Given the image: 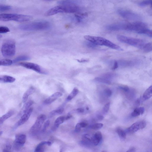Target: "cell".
<instances>
[{
    "mask_svg": "<svg viewBox=\"0 0 152 152\" xmlns=\"http://www.w3.org/2000/svg\"><path fill=\"white\" fill-rule=\"evenodd\" d=\"M120 30L134 32L138 34L146 35L148 34L149 29L147 25L144 23L136 22L131 23H120Z\"/></svg>",
    "mask_w": 152,
    "mask_h": 152,
    "instance_id": "cell-1",
    "label": "cell"
},
{
    "mask_svg": "<svg viewBox=\"0 0 152 152\" xmlns=\"http://www.w3.org/2000/svg\"><path fill=\"white\" fill-rule=\"evenodd\" d=\"M85 39L96 45L104 46L109 48L119 51H123V50L118 45L111 42L110 40L105 38L97 36L90 35H85Z\"/></svg>",
    "mask_w": 152,
    "mask_h": 152,
    "instance_id": "cell-2",
    "label": "cell"
},
{
    "mask_svg": "<svg viewBox=\"0 0 152 152\" xmlns=\"http://www.w3.org/2000/svg\"><path fill=\"white\" fill-rule=\"evenodd\" d=\"M80 8L76 4L73 5H60L50 9L45 13L46 16H50L58 13H72L78 12Z\"/></svg>",
    "mask_w": 152,
    "mask_h": 152,
    "instance_id": "cell-3",
    "label": "cell"
},
{
    "mask_svg": "<svg viewBox=\"0 0 152 152\" xmlns=\"http://www.w3.org/2000/svg\"><path fill=\"white\" fill-rule=\"evenodd\" d=\"M50 26L49 22L43 21L21 25L19 26V28L22 30L31 31L46 30L50 28Z\"/></svg>",
    "mask_w": 152,
    "mask_h": 152,
    "instance_id": "cell-4",
    "label": "cell"
},
{
    "mask_svg": "<svg viewBox=\"0 0 152 152\" xmlns=\"http://www.w3.org/2000/svg\"><path fill=\"white\" fill-rule=\"evenodd\" d=\"M1 53L6 58H10L14 56L16 52L15 42L14 40L8 39L4 41L2 45Z\"/></svg>",
    "mask_w": 152,
    "mask_h": 152,
    "instance_id": "cell-5",
    "label": "cell"
},
{
    "mask_svg": "<svg viewBox=\"0 0 152 152\" xmlns=\"http://www.w3.org/2000/svg\"><path fill=\"white\" fill-rule=\"evenodd\" d=\"M32 18L27 15L13 14V13H2L0 14V21L8 22L14 21L24 22L30 21Z\"/></svg>",
    "mask_w": 152,
    "mask_h": 152,
    "instance_id": "cell-6",
    "label": "cell"
},
{
    "mask_svg": "<svg viewBox=\"0 0 152 152\" xmlns=\"http://www.w3.org/2000/svg\"><path fill=\"white\" fill-rule=\"evenodd\" d=\"M117 38L120 42L142 50L146 44V43L142 40L123 35H118Z\"/></svg>",
    "mask_w": 152,
    "mask_h": 152,
    "instance_id": "cell-7",
    "label": "cell"
},
{
    "mask_svg": "<svg viewBox=\"0 0 152 152\" xmlns=\"http://www.w3.org/2000/svg\"><path fill=\"white\" fill-rule=\"evenodd\" d=\"M46 119V117L44 114L40 115L37 117L29 133L32 135H35L39 131L43 125Z\"/></svg>",
    "mask_w": 152,
    "mask_h": 152,
    "instance_id": "cell-8",
    "label": "cell"
},
{
    "mask_svg": "<svg viewBox=\"0 0 152 152\" xmlns=\"http://www.w3.org/2000/svg\"><path fill=\"white\" fill-rule=\"evenodd\" d=\"M117 12L118 14L122 17L127 19L132 20H137L141 19V18L139 15L130 11L119 9L118 10Z\"/></svg>",
    "mask_w": 152,
    "mask_h": 152,
    "instance_id": "cell-9",
    "label": "cell"
},
{
    "mask_svg": "<svg viewBox=\"0 0 152 152\" xmlns=\"http://www.w3.org/2000/svg\"><path fill=\"white\" fill-rule=\"evenodd\" d=\"M26 140V136L23 134H19L15 136L14 147L15 150H19L24 146Z\"/></svg>",
    "mask_w": 152,
    "mask_h": 152,
    "instance_id": "cell-10",
    "label": "cell"
},
{
    "mask_svg": "<svg viewBox=\"0 0 152 152\" xmlns=\"http://www.w3.org/2000/svg\"><path fill=\"white\" fill-rule=\"evenodd\" d=\"M19 65L27 69L32 70L38 73L45 74V72H43L40 66L35 63L28 62H21L20 63Z\"/></svg>",
    "mask_w": 152,
    "mask_h": 152,
    "instance_id": "cell-11",
    "label": "cell"
},
{
    "mask_svg": "<svg viewBox=\"0 0 152 152\" xmlns=\"http://www.w3.org/2000/svg\"><path fill=\"white\" fill-rule=\"evenodd\" d=\"M146 125V122L144 121H138L135 122L127 130L128 132L134 133L138 130H141L145 127Z\"/></svg>",
    "mask_w": 152,
    "mask_h": 152,
    "instance_id": "cell-12",
    "label": "cell"
},
{
    "mask_svg": "<svg viewBox=\"0 0 152 152\" xmlns=\"http://www.w3.org/2000/svg\"><path fill=\"white\" fill-rule=\"evenodd\" d=\"M33 111V108H30L27 112L23 115L14 126V128L16 129L19 126L22 125L28 121Z\"/></svg>",
    "mask_w": 152,
    "mask_h": 152,
    "instance_id": "cell-13",
    "label": "cell"
},
{
    "mask_svg": "<svg viewBox=\"0 0 152 152\" xmlns=\"http://www.w3.org/2000/svg\"><path fill=\"white\" fill-rule=\"evenodd\" d=\"M62 96V93L59 92H56L45 99L44 101V103L45 105H49Z\"/></svg>",
    "mask_w": 152,
    "mask_h": 152,
    "instance_id": "cell-14",
    "label": "cell"
},
{
    "mask_svg": "<svg viewBox=\"0 0 152 152\" xmlns=\"http://www.w3.org/2000/svg\"><path fill=\"white\" fill-rule=\"evenodd\" d=\"M52 143L50 141H42L38 144L35 149L34 152H45L46 146H51Z\"/></svg>",
    "mask_w": 152,
    "mask_h": 152,
    "instance_id": "cell-15",
    "label": "cell"
},
{
    "mask_svg": "<svg viewBox=\"0 0 152 152\" xmlns=\"http://www.w3.org/2000/svg\"><path fill=\"white\" fill-rule=\"evenodd\" d=\"M102 139V135L100 131H97L92 137V144L95 146L98 145Z\"/></svg>",
    "mask_w": 152,
    "mask_h": 152,
    "instance_id": "cell-16",
    "label": "cell"
},
{
    "mask_svg": "<svg viewBox=\"0 0 152 152\" xmlns=\"http://www.w3.org/2000/svg\"><path fill=\"white\" fill-rule=\"evenodd\" d=\"M82 144L85 146H89L92 144V137L88 134L84 135L82 138Z\"/></svg>",
    "mask_w": 152,
    "mask_h": 152,
    "instance_id": "cell-17",
    "label": "cell"
},
{
    "mask_svg": "<svg viewBox=\"0 0 152 152\" xmlns=\"http://www.w3.org/2000/svg\"><path fill=\"white\" fill-rule=\"evenodd\" d=\"M33 101H31L25 103L23 107L18 114V116L19 117L22 116L24 113H26L29 110V108H31L30 107L33 105Z\"/></svg>",
    "mask_w": 152,
    "mask_h": 152,
    "instance_id": "cell-18",
    "label": "cell"
},
{
    "mask_svg": "<svg viewBox=\"0 0 152 152\" xmlns=\"http://www.w3.org/2000/svg\"><path fill=\"white\" fill-rule=\"evenodd\" d=\"M35 91V88L33 87H29L25 92L22 97V101L24 103H26L29 96L32 94Z\"/></svg>",
    "mask_w": 152,
    "mask_h": 152,
    "instance_id": "cell-19",
    "label": "cell"
},
{
    "mask_svg": "<svg viewBox=\"0 0 152 152\" xmlns=\"http://www.w3.org/2000/svg\"><path fill=\"white\" fill-rule=\"evenodd\" d=\"M15 79L12 76L7 75L0 76V82L12 83L15 81Z\"/></svg>",
    "mask_w": 152,
    "mask_h": 152,
    "instance_id": "cell-20",
    "label": "cell"
},
{
    "mask_svg": "<svg viewBox=\"0 0 152 152\" xmlns=\"http://www.w3.org/2000/svg\"><path fill=\"white\" fill-rule=\"evenodd\" d=\"M152 96V86H150L146 90L143 95L142 101H145L150 98Z\"/></svg>",
    "mask_w": 152,
    "mask_h": 152,
    "instance_id": "cell-21",
    "label": "cell"
},
{
    "mask_svg": "<svg viewBox=\"0 0 152 152\" xmlns=\"http://www.w3.org/2000/svg\"><path fill=\"white\" fill-rule=\"evenodd\" d=\"M66 120H67L66 116H61L58 117L56 119L54 122L53 129L57 128L60 124L63 123Z\"/></svg>",
    "mask_w": 152,
    "mask_h": 152,
    "instance_id": "cell-22",
    "label": "cell"
},
{
    "mask_svg": "<svg viewBox=\"0 0 152 152\" xmlns=\"http://www.w3.org/2000/svg\"><path fill=\"white\" fill-rule=\"evenodd\" d=\"M14 113V111L10 110L0 117V124H3L6 120L12 117Z\"/></svg>",
    "mask_w": 152,
    "mask_h": 152,
    "instance_id": "cell-23",
    "label": "cell"
},
{
    "mask_svg": "<svg viewBox=\"0 0 152 152\" xmlns=\"http://www.w3.org/2000/svg\"><path fill=\"white\" fill-rule=\"evenodd\" d=\"M145 112V108L143 107H140L135 109L132 113L131 115L133 117H137L143 114Z\"/></svg>",
    "mask_w": 152,
    "mask_h": 152,
    "instance_id": "cell-24",
    "label": "cell"
},
{
    "mask_svg": "<svg viewBox=\"0 0 152 152\" xmlns=\"http://www.w3.org/2000/svg\"><path fill=\"white\" fill-rule=\"evenodd\" d=\"M88 125V124L85 122H82L77 124L75 129V131L76 133L80 132L81 128H86Z\"/></svg>",
    "mask_w": 152,
    "mask_h": 152,
    "instance_id": "cell-25",
    "label": "cell"
},
{
    "mask_svg": "<svg viewBox=\"0 0 152 152\" xmlns=\"http://www.w3.org/2000/svg\"><path fill=\"white\" fill-rule=\"evenodd\" d=\"M79 90L78 88H74L71 92L69 95L67 97V101H71L78 94Z\"/></svg>",
    "mask_w": 152,
    "mask_h": 152,
    "instance_id": "cell-26",
    "label": "cell"
},
{
    "mask_svg": "<svg viewBox=\"0 0 152 152\" xmlns=\"http://www.w3.org/2000/svg\"><path fill=\"white\" fill-rule=\"evenodd\" d=\"M30 59V57L27 55H21L17 57L13 61V63H15L20 61L28 60Z\"/></svg>",
    "mask_w": 152,
    "mask_h": 152,
    "instance_id": "cell-27",
    "label": "cell"
},
{
    "mask_svg": "<svg viewBox=\"0 0 152 152\" xmlns=\"http://www.w3.org/2000/svg\"><path fill=\"white\" fill-rule=\"evenodd\" d=\"M78 3V1H62L58 2V3L60 5H73Z\"/></svg>",
    "mask_w": 152,
    "mask_h": 152,
    "instance_id": "cell-28",
    "label": "cell"
},
{
    "mask_svg": "<svg viewBox=\"0 0 152 152\" xmlns=\"http://www.w3.org/2000/svg\"><path fill=\"white\" fill-rule=\"evenodd\" d=\"M13 63V61L9 59L0 60V66H8L12 65Z\"/></svg>",
    "mask_w": 152,
    "mask_h": 152,
    "instance_id": "cell-29",
    "label": "cell"
},
{
    "mask_svg": "<svg viewBox=\"0 0 152 152\" xmlns=\"http://www.w3.org/2000/svg\"><path fill=\"white\" fill-rule=\"evenodd\" d=\"M117 132L119 137L122 139H125L126 138V134L125 132L122 129L118 128L116 130Z\"/></svg>",
    "mask_w": 152,
    "mask_h": 152,
    "instance_id": "cell-30",
    "label": "cell"
},
{
    "mask_svg": "<svg viewBox=\"0 0 152 152\" xmlns=\"http://www.w3.org/2000/svg\"><path fill=\"white\" fill-rule=\"evenodd\" d=\"M64 109L62 108L57 109L55 110H53L50 113V114L51 116H54L62 114L64 112Z\"/></svg>",
    "mask_w": 152,
    "mask_h": 152,
    "instance_id": "cell-31",
    "label": "cell"
},
{
    "mask_svg": "<svg viewBox=\"0 0 152 152\" xmlns=\"http://www.w3.org/2000/svg\"><path fill=\"white\" fill-rule=\"evenodd\" d=\"M10 6L3 4H0V12H5L10 10L11 9Z\"/></svg>",
    "mask_w": 152,
    "mask_h": 152,
    "instance_id": "cell-32",
    "label": "cell"
},
{
    "mask_svg": "<svg viewBox=\"0 0 152 152\" xmlns=\"http://www.w3.org/2000/svg\"><path fill=\"white\" fill-rule=\"evenodd\" d=\"M152 49V45L151 43H146L143 50L145 53H148L151 51Z\"/></svg>",
    "mask_w": 152,
    "mask_h": 152,
    "instance_id": "cell-33",
    "label": "cell"
},
{
    "mask_svg": "<svg viewBox=\"0 0 152 152\" xmlns=\"http://www.w3.org/2000/svg\"><path fill=\"white\" fill-rule=\"evenodd\" d=\"M95 80L99 82L106 84L110 85L111 82L105 78L101 77H97L95 78Z\"/></svg>",
    "mask_w": 152,
    "mask_h": 152,
    "instance_id": "cell-34",
    "label": "cell"
},
{
    "mask_svg": "<svg viewBox=\"0 0 152 152\" xmlns=\"http://www.w3.org/2000/svg\"><path fill=\"white\" fill-rule=\"evenodd\" d=\"M103 125L102 123H96L92 125L91 128L95 130H98L103 127Z\"/></svg>",
    "mask_w": 152,
    "mask_h": 152,
    "instance_id": "cell-35",
    "label": "cell"
},
{
    "mask_svg": "<svg viewBox=\"0 0 152 152\" xmlns=\"http://www.w3.org/2000/svg\"><path fill=\"white\" fill-rule=\"evenodd\" d=\"M9 29L7 27L0 26V33H5L9 32Z\"/></svg>",
    "mask_w": 152,
    "mask_h": 152,
    "instance_id": "cell-36",
    "label": "cell"
},
{
    "mask_svg": "<svg viewBox=\"0 0 152 152\" xmlns=\"http://www.w3.org/2000/svg\"><path fill=\"white\" fill-rule=\"evenodd\" d=\"M50 124V122L49 120H47L45 122L43 125V128L41 130L42 132H44L46 130V129L48 128Z\"/></svg>",
    "mask_w": 152,
    "mask_h": 152,
    "instance_id": "cell-37",
    "label": "cell"
},
{
    "mask_svg": "<svg viewBox=\"0 0 152 152\" xmlns=\"http://www.w3.org/2000/svg\"><path fill=\"white\" fill-rule=\"evenodd\" d=\"M103 93L107 97H110L112 96V92L109 88H106L103 91Z\"/></svg>",
    "mask_w": 152,
    "mask_h": 152,
    "instance_id": "cell-38",
    "label": "cell"
},
{
    "mask_svg": "<svg viewBox=\"0 0 152 152\" xmlns=\"http://www.w3.org/2000/svg\"><path fill=\"white\" fill-rule=\"evenodd\" d=\"M152 1H146L140 2L139 5L142 7L146 6L152 3Z\"/></svg>",
    "mask_w": 152,
    "mask_h": 152,
    "instance_id": "cell-39",
    "label": "cell"
},
{
    "mask_svg": "<svg viewBox=\"0 0 152 152\" xmlns=\"http://www.w3.org/2000/svg\"><path fill=\"white\" fill-rule=\"evenodd\" d=\"M110 106V103H108L106 104L104 106L103 109V111L104 113H107L108 112Z\"/></svg>",
    "mask_w": 152,
    "mask_h": 152,
    "instance_id": "cell-40",
    "label": "cell"
},
{
    "mask_svg": "<svg viewBox=\"0 0 152 152\" xmlns=\"http://www.w3.org/2000/svg\"><path fill=\"white\" fill-rule=\"evenodd\" d=\"M119 88L120 89L123 90L126 92H128L130 91V89H129V88L126 86H120Z\"/></svg>",
    "mask_w": 152,
    "mask_h": 152,
    "instance_id": "cell-41",
    "label": "cell"
},
{
    "mask_svg": "<svg viewBox=\"0 0 152 152\" xmlns=\"http://www.w3.org/2000/svg\"><path fill=\"white\" fill-rule=\"evenodd\" d=\"M86 46L88 47L91 48H94L96 47L97 45L94 44L93 43L89 42L86 43Z\"/></svg>",
    "mask_w": 152,
    "mask_h": 152,
    "instance_id": "cell-42",
    "label": "cell"
},
{
    "mask_svg": "<svg viewBox=\"0 0 152 152\" xmlns=\"http://www.w3.org/2000/svg\"><path fill=\"white\" fill-rule=\"evenodd\" d=\"M118 63L117 61H115L114 62V64H113V66L112 68V70H115L117 69L118 67Z\"/></svg>",
    "mask_w": 152,
    "mask_h": 152,
    "instance_id": "cell-43",
    "label": "cell"
},
{
    "mask_svg": "<svg viewBox=\"0 0 152 152\" xmlns=\"http://www.w3.org/2000/svg\"><path fill=\"white\" fill-rule=\"evenodd\" d=\"M76 111L78 113H82L84 112L85 109H84L82 108H79L77 109Z\"/></svg>",
    "mask_w": 152,
    "mask_h": 152,
    "instance_id": "cell-44",
    "label": "cell"
},
{
    "mask_svg": "<svg viewBox=\"0 0 152 152\" xmlns=\"http://www.w3.org/2000/svg\"><path fill=\"white\" fill-rule=\"evenodd\" d=\"M96 118L99 121L103 120L104 119V117L103 116L99 114L97 115Z\"/></svg>",
    "mask_w": 152,
    "mask_h": 152,
    "instance_id": "cell-45",
    "label": "cell"
},
{
    "mask_svg": "<svg viewBox=\"0 0 152 152\" xmlns=\"http://www.w3.org/2000/svg\"><path fill=\"white\" fill-rule=\"evenodd\" d=\"M77 60V61L78 62L80 63H83L87 62L88 61V60L84 59H82L81 60Z\"/></svg>",
    "mask_w": 152,
    "mask_h": 152,
    "instance_id": "cell-46",
    "label": "cell"
},
{
    "mask_svg": "<svg viewBox=\"0 0 152 152\" xmlns=\"http://www.w3.org/2000/svg\"><path fill=\"white\" fill-rule=\"evenodd\" d=\"M135 149L134 148H132L130 149H129L126 152H135Z\"/></svg>",
    "mask_w": 152,
    "mask_h": 152,
    "instance_id": "cell-47",
    "label": "cell"
},
{
    "mask_svg": "<svg viewBox=\"0 0 152 152\" xmlns=\"http://www.w3.org/2000/svg\"><path fill=\"white\" fill-rule=\"evenodd\" d=\"M3 152H11L9 150L6 149H4L3 150Z\"/></svg>",
    "mask_w": 152,
    "mask_h": 152,
    "instance_id": "cell-48",
    "label": "cell"
},
{
    "mask_svg": "<svg viewBox=\"0 0 152 152\" xmlns=\"http://www.w3.org/2000/svg\"><path fill=\"white\" fill-rule=\"evenodd\" d=\"M3 133V132L2 131H0V136Z\"/></svg>",
    "mask_w": 152,
    "mask_h": 152,
    "instance_id": "cell-49",
    "label": "cell"
},
{
    "mask_svg": "<svg viewBox=\"0 0 152 152\" xmlns=\"http://www.w3.org/2000/svg\"><path fill=\"white\" fill-rule=\"evenodd\" d=\"M60 152H63L62 150V149H60Z\"/></svg>",
    "mask_w": 152,
    "mask_h": 152,
    "instance_id": "cell-50",
    "label": "cell"
},
{
    "mask_svg": "<svg viewBox=\"0 0 152 152\" xmlns=\"http://www.w3.org/2000/svg\"><path fill=\"white\" fill-rule=\"evenodd\" d=\"M2 37V35L0 34V38H1Z\"/></svg>",
    "mask_w": 152,
    "mask_h": 152,
    "instance_id": "cell-51",
    "label": "cell"
},
{
    "mask_svg": "<svg viewBox=\"0 0 152 152\" xmlns=\"http://www.w3.org/2000/svg\"><path fill=\"white\" fill-rule=\"evenodd\" d=\"M101 152H107L105 151H102Z\"/></svg>",
    "mask_w": 152,
    "mask_h": 152,
    "instance_id": "cell-52",
    "label": "cell"
}]
</instances>
